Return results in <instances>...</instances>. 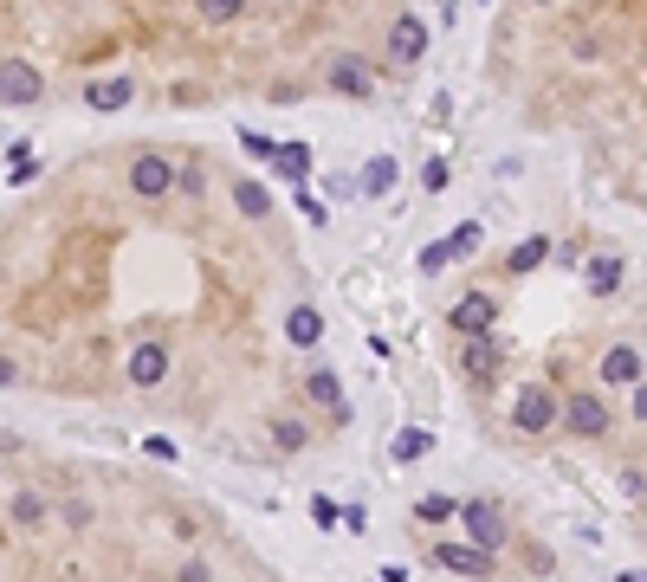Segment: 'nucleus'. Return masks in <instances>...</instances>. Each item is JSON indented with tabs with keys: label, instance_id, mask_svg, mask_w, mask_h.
<instances>
[{
	"label": "nucleus",
	"instance_id": "nucleus-1",
	"mask_svg": "<svg viewBox=\"0 0 647 582\" xmlns=\"http://www.w3.org/2000/svg\"><path fill=\"white\" fill-rule=\"evenodd\" d=\"M512 421L525 427V434H544V427L563 421V401L550 395L544 382H525V388H518V401H512Z\"/></svg>",
	"mask_w": 647,
	"mask_h": 582
},
{
	"label": "nucleus",
	"instance_id": "nucleus-2",
	"mask_svg": "<svg viewBox=\"0 0 647 582\" xmlns=\"http://www.w3.org/2000/svg\"><path fill=\"white\" fill-rule=\"evenodd\" d=\"M492 317H499V304H492L486 291H466V298L453 304V330H460V337H486Z\"/></svg>",
	"mask_w": 647,
	"mask_h": 582
},
{
	"label": "nucleus",
	"instance_id": "nucleus-3",
	"mask_svg": "<svg viewBox=\"0 0 647 582\" xmlns=\"http://www.w3.org/2000/svg\"><path fill=\"white\" fill-rule=\"evenodd\" d=\"M563 427H570V434H602V427H609V408H602L596 395H570L563 401Z\"/></svg>",
	"mask_w": 647,
	"mask_h": 582
},
{
	"label": "nucleus",
	"instance_id": "nucleus-4",
	"mask_svg": "<svg viewBox=\"0 0 647 582\" xmlns=\"http://www.w3.org/2000/svg\"><path fill=\"white\" fill-rule=\"evenodd\" d=\"M33 97H39V72L33 65L0 59V104H33Z\"/></svg>",
	"mask_w": 647,
	"mask_h": 582
},
{
	"label": "nucleus",
	"instance_id": "nucleus-5",
	"mask_svg": "<svg viewBox=\"0 0 647 582\" xmlns=\"http://www.w3.org/2000/svg\"><path fill=\"white\" fill-rule=\"evenodd\" d=\"M162 376H169V350H162V343H136V350H130V382L136 388H156Z\"/></svg>",
	"mask_w": 647,
	"mask_h": 582
},
{
	"label": "nucleus",
	"instance_id": "nucleus-6",
	"mask_svg": "<svg viewBox=\"0 0 647 582\" xmlns=\"http://www.w3.org/2000/svg\"><path fill=\"white\" fill-rule=\"evenodd\" d=\"M460 518H466V531H473V544H492V550L505 544V524H499V511H492V505L466 498V505H460Z\"/></svg>",
	"mask_w": 647,
	"mask_h": 582
},
{
	"label": "nucleus",
	"instance_id": "nucleus-7",
	"mask_svg": "<svg viewBox=\"0 0 647 582\" xmlns=\"http://www.w3.org/2000/svg\"><path fill=\"white\" fill-rule=\"evenodd\" d=\"M602 382H615V388H635L641 382V350H635V343H615V350L602 356Z\"/></svg>",
	"mask_w": 647,
	"mask_h": 582
},
{
	"label": "nucleus",
	"instance_id": "nucleus-8",
	"mask_svg": "<svg viewBox=\"0 0 647 582\" xmlns=\"http://www.w3.org/2000/svg\"><path fill=\"white\" fill-rule=\"evenodd\" d=\"M169 182H175V169H169V162H162V156H143V162H136V169H130V188L143 194V201H156V194H169Z\"/></svg>",
	"mask_w": 647,
	"mask_h": 582
},
{
	"label": "nucleus",
	"instance_id": "nucleus-9",
	"mask_svg": "<svg viewBox=\"0 0 647 582\" xmlns=\"http://www.w3.org/2000/svg\"><path fill=\"white\" fill-rule=\"evenodd\" d=\"M305 395L318 401V408H330L337 421H350V401H343V388H337V376H330V369H311V376H305Z\"/></svg>",
	"mask_w": 647,
	"mask_h": 582
},
{
	"label": "nucleus",
	"instance_id": "nucleus-10",
	"mask_svg": "<svg viewBox=\"0 0 647 582\" xmlns=\"http://www.w3.org/2000/svg\"><path fill=\"white\" fill-rule=\"evenodd\" d=\"M434 563L440 570H460V576H492V563L479 557V550H466V544H434Z\"/></svg>",
	"mask_w": 647,
	"mask_h": 582
},
{
	"label": "nucleus",
	"instance_id": "nucleus-11",
	"mask_svg": "<svg viewBox=\"0 0 647 582\" xmlns=\"http://www.w3.org/2000/svg\"><path fill=\"white\" fill-rule=\"evenodd\" d=\"M389 46H395V59H421V46H428V26H421L415 13H402V20H395V33H389Z\"/></svg>",
	"mask_w": 647,
	"mask_h": 582
},
{
	"label": "nucleus",
	"instance_id": "nucleus-12",
	"mask_svg": "<svg viewBox=\"0 0 647 582\" xmlns=\"http://www.w3.org/2000/svg\"><path fill=\"white\" fill-rule=\"evenodd\" d=\"M130 97H136L130 78H98V85L85 91V104H91V110H117V104H130Z\"/></svg>",
	"mask_w": 647,
	"mask_h": 582
},
{
	"label": "nucleus",
	"instance_id": "nucleus-13",
	"mask_svg": "<svg viewBox=\"0 0 647 582\" xmlns=\"http://www.w3.org/2000/svg\"><path fill=\"white\" fill-rule=\"evenodd\" d=\"M460 369H466V376H492V369H499V350H492L486 337H473V343H466V356H460Z\"/></svg>",
	"mask_w": 647,
	"mask_h": 582
},
{
	"label": "nucleus",
	"instance_id": "nucleus-14",
	"mask_svg": "<svg viewBox=\"0 0 647 582\" xmlns=\"http://www.w3.org/2000/svg\"><path fill=\"white\" fill-rule=\"evenodd\" d=\"M330 85L350 91V97H363V91H369V72H363L356 59H337V65H330Z\"/></svg>",
	"mask_w": 647,
	"mask_h": 582
},
{
	"label": "nucleus",
	"instance_id": "nucleus-15",
	"mask_svg": "<svg viewBox=\"0 0 647 582\" xmlns=\"http://www.w3.org/2000/svg\"><path fill=\"white\" fill-rule=\"evenodd\" d=\"M415 518H421V524H447V518H460V505H453V498H440V492H428V498L415 505Z\"/></svg>",
	"mask_w": 647,
	"mask_h": 582
},
{
	"label": "nucleus",
	"instance_id": "nucleus-16",
	"mask_svg": "<svg viewBox=\"0 0 647 582\" xmlns=\"http://www.w3.org/2000/svg\"><path fill=\"white\" fill-rule=\"evenodd\" d=\"M389 188H395V162H389V156H376V162L363 169V194H389Z\"/></svg>",
	"mask_w": 647,
	"mask_h": 582
},
{
	"label": "nucleus",
	"instance_id": "nucleus-17",
	"mask_svg": "<svg viewBox=\"0 0 647 582\" xmlns=\"http://www.w3.org/2000/svg\"><path fill=\"white\" fill-rule=\"evenodd\" d=\"M428 447H434V440L421 434V427H408V434H395V447H389V453H395V460L408 466V460H421V453H428Z\"/></svg>",
	"mask_w": 647,
	"mask_h": 582
},
{
	"label": "nucleus",
	"instance_id": "nucleus-18",
	"mask_svg": "<svg viewBox=\"0 0 647 582\" xmlns=\"http://www.w3.org/2000/svg\"><path fill=\"white\" fill-rule=\"evenodd\" d=\"M615 285H622V266H615V259H596V266H589V291H596V298H609Z\"/></svg>",
	"mask_w": 647,
	"mask_h": 582
},
{
	"label": "nucleus",
	"instance_id": "nucleus-19",
	"mask_svg": "<svg viewBox=\"0 0 647 582\" xmlns=\"http://www.w3.org/2000/svg\"><path fill=\"white\" fill-rule=\"evenodd\" d=\"M318 337H324V317L311 311V304H305V311H292V343H318Z\"/></svg>",
	"mask_w": 647,
	"mask_h": 582
},
{
	"label": "nucleus",
	"instance_id": "nucleus-20",
	"mask_svg": "<svg viewBox=\"0 0 647 582\" xmlns=\"http://www.w3.org/2000/svg\"><path fill=\"white\" fill-rule=\"evenodd\" d=\"M272 162H279V169H285V175H292V182H298V175L311 169V149H305V143H285V149H279V156H272Z\"/></svg>",
	"mask_w": 647,
	"mask_h": 582
},
{
	"label": "nucleus",
	"instance_id": "nucleus-21",
	"mask_svg": "<svg viewBox=\"0 0 647 582\" xmlns=\"http://www.w3.org/2000/svg\"><path fill=\"white\" fill-rule=\"evenodd\" d=\"M39 518H46V498H39V492H20V498H13V524H39Z\"/></svg>",
	"mask_w": 647,
	"mask_h": 582
},
{
	"label": "nucleus",
	"instance_id": "nucleus-22",
	"mask_svg": "<svg viewBox=\"0 0 647 582\" xmlns=\"http://www.w3.org/2000/svg\"><path fill=\"white\" fill-rule=\"evenodd\" d=\"M233 201H240L246 214H266V207H272V201H266V188H259V182H233Z\"/></svg>",
	"mask_w": 647,
	"mask_h": 582
},
{
	"label": "nucleus",
	"instance_id": "nucleus-23",
	"mask_svg": "<svg viewBox=\"0 0 647 582\" xmlns=\"http://www.w3.org/2000/svg\"><path fill=\"white\" fill-rule=\"evenodd\" d=\"M550 253V240H525V246H518V253H512V272H538V259Z\"/></svg>",
	"mask_w": 647,
	"mask_h": 582
},
{
	"label": "nucleus",
	"instance_id": "nucleus-24",
	"mask_svg": "<svg viewBox=\"0 0 647 582\" xmlns=\"http://www.w3.org/2000/svg\"><path fill=\"white\" fill-rule=\"evenodd\" d=\"M453 266V240H434L428 253H421V272H447Z\"/></svg>",
	"mask_w": 647,
	"mask_h": 582
},
{
	"label": "nucleus",
	"instance_id": "nucleus-25",
	"mask_svg": "<svg viewBox=\"0 0 647 582\" xmlns=\"http://www.w3.org/2000/svg\"><path fill=\"white\" fill-rule=\"evenodd\" d=\"M201 13H208V20H233V13H240V0H201Z\"/></svg>",
	"mask_w": 647,
	"mask_h": 582
},
{
	"label": "nucleus",
	"instance_id": "nucleus-26",
	"mask_svg": "<svg viewBox=\"0 0 647 582\" xmlns=\"http://www.w3.org/2000/svg\"><path fill=\"white\" fill-rule=\"evenodd\" d=\"M473 246H479V227H460V233H453V259L473 253Z\"/></svg>",
	"mask_w": 647,
	"mask_h": 582
},
{
	"label": "nucleus",
	"instance_id": "nucleus-27",
	"mask_svg": "<svg viewBox=\"0 0 647 582\" xmlns=\"http://www.w3.org/2000/svg\"><path fill=\"white\" fill-rule=\"evenodd\" d=\"M182 582H208V563H182Z\"/></svg>",
	"mask_w": 647,
	"mask_h": 582
},
{
	"label": "nucleus",
	"instance_id": "nucleus-28",
	"mask_svg": "<svg viewBox=\"0 0 647 582\" xmlns=\"http://www.w3.org/2000/svg\"><path fill=\"white\" fill-rule=\"evenodd\" d=\"M635 414H641V421H647V388H635Z\"/></svg>",
	"mask_w": 647,
	"mask_h": 582
},
{
	"label": "nucleus",
	"instance_id": "nucleus-29",
	"mask_svg": "<svg viewBox=\"0 0 647 582\" xmlns=\"http://www.w3.org/2000/svg\"><path fill=\"white\" fill-rule=\"evenodd\" d=\"M13 382V363H7V356H0V388H7Z\"/></svg>",
	"mask_w": 647,
	"mask_h": 582
},
{
	"label": "nucleus",
	"instance_id": "nucleus-30",
	"mask_svg": "<svg viewBox=\"0 0 647 582\" xmlns=\"http://www.w3.org/2000/svg\"><path fill=\"white\" fill-rule=\"evenodd\" d=\"M622 582H641V576H622Z\"/></svg>",
	"mask_w": 647,
	"mask_h": 582
}]
</instances>
